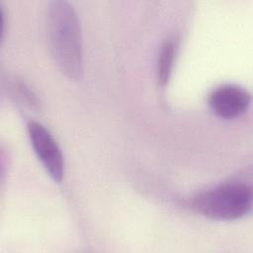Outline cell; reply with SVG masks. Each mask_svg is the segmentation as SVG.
<instances>
[{"label":"cell","mask_w":253,"mask_h":253,"mask_svg":"<svg viewBox=\"0 0 253 253\" xmlns=\"http://www.w3.org/2000/svg\"><path fill=\"white\" fill-rule=\"evenodd\" d=\"M50 51L60 71L71 80L83 75L82 39L77 13L67 1H51L47 8Z\"/></svg>","instance_id":"obj_1"},{"label":"cell","mask_w":253,"mask_h":253,"mask_svg":"<svg viewBox=\"0 0 253 253\" xmlns=\"http://www.w3.org/2000/svg\"><path fill=\"white\" fill-rule=\"evenodd\" d=\"M193 208L202 215L216 220H234L250 212L252 187L246 181L233 180L196 196Z\"/></svg>","instance_id":"obj_2"},{"label":"cell","mask_w":253,"mask_h":253,"mask_svg":"<svg viewBox=\"0 0 253 253\" xmlns=\"http://www.w3.org/2000/svg\"><path fill=\"white\" fill-rule=\"evenodd\" d=\"M32 146L49 176L60 182L64 174V161L58 144L42 124L31 121L27 125Z\"/></svg>","instance_id":"obj_3"},{"label":"cell","mask_w":253,"mask_h":253,"mask_svg":"<svg viewBox=\"0 0 253 253\" xmlns=\"http://www.w3.org/2000/svg\"><path fill=\"white\" fill-rule=\"evenodd\" d=\"M251 103L249 91L234 84L216 87L209 96V105L221 119H233L244 114Z\"/></svg>","instance_id":"obj_4"},{"label":"cell","mask_w":253,"mask_h":253,"mask_svg":"<svg viewBox=\"0 0 253 253\" xmlns=\"http://www.w3.org/2000/svg\"><path fill=\"white\" fill-rule=\"evenodd\" d=\"M175 56V44L172 41L165 42L159 50L157 59V79L161 85L168 82Z\"/></svg>","instance_id":"obj_5"}]
</instances>
